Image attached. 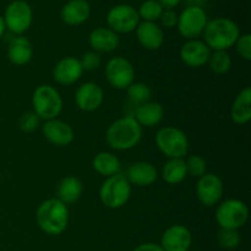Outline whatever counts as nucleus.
Returning a JSON list of instances; mask_svg holds the SVG:
<instances>
[{
    "label": "nucleus",
    "instance_id": "nucleus-8",
    "mask_svg": "<svg viewBox=\"0 0 251 251\" xmlns=\"http://www.w3.org/2000/svg\"><path fill=\"white\" fill-rule=\"evenodd\" d=\"M207 22L208 17L203 7L188 5L178 15L176 28L183 38L188 39V41L198 39L203 33V29H205Z\"/></svg>",
    "mask_w": 251,
    "mask_h": 251
},
{
    "label": "nucleus",
    "instance_id": "nucleus-27",
    "mask_svg": "<svg viewBox=\"0 0 251 251\" xmlns=\"http://www.w3.org/2000/svg\"><path fill=\"white\" fill-rule=\"evenodd\" d=\"M186 176H188V171L183 158L168 159L162 168V178L169 185L183 183Z\"/></svg>",
    "mask_w": 251,
    "mask_h": 251
},
{
    "label": "nucleus",
    "instance_id": "nucleus-23",
    "mask_svg": "<svg viewBox=\"0 0 251 251\" xmlns=\"http://www.w3.org/2000/svg\"><path fill=\"white\" fill-rule=\"evenodd\" d=\"M33 56V47L24 36H15L7 46V58L15 65H26Z\"/></svg>",
    "mask_w": 251,
    "mask_h": 251
},
{
    "label": "nucleus",
    "instance_id": "nucleus-33",
    "mask_svg": "<svg viewBox=\"0 0 251 251\" xmlns=\"http://www.w3.org/2000/svg\"><path fill=\"white\" fill-rule=\"evenodd\" d=\"M78 60H80V64L81 66H82L83 71H95L97 70L100 66V64H102L100 54L93 50L85 53Z\"/></svg>",
    "mask_w": 251,
    "mask_h": 251
},
{
    "label": "nucleus",
    "instance_id": "nucleus-28",
    "mask_svg": "<svg viewBox=\"0 0 251 251\" xmlns=\"http://www.w3.org/2000/svg\"><path fill=\"white\" fill-rule=\"evenodd\" d=\"M208 65L210 69L215 74L218 75H225L232 68V58L226 50H215L211 53L210 59H208Z\"/></svg>",
    "mask_w": 251,
    "mask_h": 251
},
{
    "label": "nucleus",
    "instance_id": "nucleus-38",
    "mask_svg": "<svg viewBox=\"0 0 251 251\" xmlns=\"http://www.w3.org/2000/svg\"><path fill=\"white\" fill-rule=\"evenodd\" d=\"M163 6V9H174L178 6L183 0H157Z\"/></svg>",
    "mask_w": 251,
    "mask_h": 251
},
{
    "label": "nucleus",
    "instance_id": "nucleus-39",
    "mask_svg": "<svg viewBox=\"0 0 251 251\" xmlns=\"http://www.w3.org/2000/svg\"><path fill=\"white\" fill-rule=\"evenodd\" d=\"M5 31H6V26H5L4 19H2V16H1V15H0V38H1V37L4 36Z\"/></svg>",
    "mask_w": 251,
    "mask_h": 251
},
{
    "label": "nucleus",
    "instance_id": "nucleus-19",
    "mask_svg": "<svg viewBox=\"0 0 251 251\" xmlns=\"http://www.w3.org/2000/svg\"><path fill=\"white\" fill-rule=\"evenodd\" d=\"M127 181L135 186H150L157 180L158 178V172H157L156 167L150 162L140 161L135 162L131 166L127 168L126 173H125Z\"/></svg>",
    "mask_w": 251,
    "mask_h": 251
},
{
    "label": "nucleus",
    "instance_id": "nucleus-35",
    "mask_svg": "<svg viewBox=\"0 0 251 251\" xmlns=\"http://www.w3.org/2000/svg\"><path fill=\"white\" fill-rule=\"evenodd\" d=\"M235 49L237 53L242 56L244 60H251V34L244 33L240 34L239 38L235 42Z\"/></svg>",
    "mask_w": 251,
    "mask_h": 251
},
{
    "label": "nucleus",
    "instance_id": "nucleus-40",
    "mask_svg": "<svg viewBox=\"0 0 251 251\" xmlns=\"http://www.w3.org/2000/svg\"><path fill=\"white\" fill-rule=\"evenodd\" d=\"M186 1H188L189 5H195V6L202 7V5L205 4L206 0H186Z\"/></svg>",
    "mask_w": 251,
    "mask_h": 251
},
{
    "label": "nucleus",
    "instance_id": "nucleus-26",
    "mask_svg": "<svg viewBox=\"0 0 251 251\" xmlns=\"http://www.w3.org/2000/svg\"><path fill=\"white\" fill-rule=\"evenodd\" d=\"M92 167L98 174L108 178V176H112L120 173L122 163H120L119 158H118L114 153L102 151L98 152V153L93 157Z\"/></svg>",
    "mask_w": 251,
    "mask_h": 251
},
{
    "label": "nucleus",
    "instance_id": "nucleus-36",
    "mask_svg": "<svg viewBox=\"0 0 251 251\" xmlns=\"http://www.w3.org/2000/svg\"><path fill=\"white\" fill-rule=\"evenodd\" d=\"M159 21L162 26L166 28H173V27H176V24H178V14L174 9H164L159 17Z\"/></svg>",
    "mask_w": 251,
    "mask_h": 251
},
{
    "label": "nucleus",
    "instance_id": "nucleus-25",
    "mask_svg": "<svg viewBox=\"0 0 251 251\" xmlns=\"http://www.w3.org/2000/svg\"><path fill=\"white\" fill-rule=\"evenodd\" d=\"M83 191L82 183L80 181V179H77L76 176H65L64 179H61V181L58 185V200H60L61 202L65 203L66 206L71 205V203H75L78 199L81 198Z\"/></svg>",
    "mask_w": 251,
    "mask_h": 251
},
{
    "label": "nucleus",
    "instance_id": "nucleus-20",
    "mask_svg": "<svg viewBox=\"0 0 251 251\" xmlns=\"http://www.w3.org/2000/svg\"><path fill=\"white\" fill-rule=\"evenodd\" d=\"M88 43L93 51L97 53H112L119 47V34L108 27H97L91 31Z\"/></svg>",
    "mask_w": 251,
    "mask_h": 251
},
{
    "label": "nucleus",
    "instance_id": "nucleus-16",
    "mask_svg": "<svg viewBox=\"0 0 251 251\" xmlns=\"http://www.w3.org/2000/svg\"><path fill=\"white\" fill-rule=\"evenodd\" d=\"M44 137L50 142L51 145L58 147H65L73 144L75 139V132L73 127L68 123L59 119L48 120L43 124L42 127Z\"/></svg>",
    "mask_w": 251,
    "mask_h": 251
},
{
    "label": "nucleus",
    "instance_id": "nucleus-29",
    "mask_svg": "<svg viewBox=\"0 0 251 251\" xmlns=\"http://www.w3.org/2000/svg\"><path fill=\"white\" fill-rule=\"evenodd\" d=\"M126 93L130 102L135 103L136 105H141L151 100L152 96L151 88L144 82H132L126 88Z\"/></svg>",
    "mask_w": 251,
    "mask_h": 251
},
{
    "label": "nucleus",
    "instance_id": "nucleus-24",
    "mask_svg": "<svg viewBox=\"0 0 251 251\" xmlns=\"http://www.w3.org/2000/svg\"><path fill=\"white\" fill-rule=\"evenodd\" d=\"M230 118L238 125H244L251 120V88L245 87L235 97L230 107Z\"/></svg>",
    "mask_w": 251,
    "mask_h": 251
},
{
    "label": "nucleus",
    "instance_id": "nucleus-32",
    "mask_svg": "<svg viewBox=\"0 0 251 251\" xmlns=\"http://www.w3.org/2000/svg\"><path fill=\"white\" fill-rule=\"evenodd\" d=\"M186 171H188V176H195V178H200L206 173L207 169V164L206 161L199 154H193L189 157L185 161Z\"/></svg>",
    "mask_w": 251,
    "mask_h": 251
},
{
    "label": "nucleus",
    "instance_id": "nucleus-4",
    "mask_svg": "<svg viewBox=\"0 0 251 251\" xmlns=\"http://www.w3.org/2000/svg\"><path fill=\"white\" fill-rule=\"evenodd\" d=\"M132 186L123 173L108 176L100 188V202L108 208L118 210L126 205L131 196Z\"/></svg>",
    "mask_w": 251,
    "mask_h": 251
},
{
    "label": "nucleus",
    "instance_id": "nucleus-18",
    "mask_svg": "<svg viewBox=\"0 0 251 251\" xmlns=\"http://www.w3.org/2000/svg\"><path fill=\"white\" fill-rule=\"evenodd\" d=\"M139 43L147 50H158L164 43V33L157 22L140 21L135 29Z\"/></svg>",
    "mask_w": 251,
    "mask_h": 251
},
{
    "label": "nucleus",
    "instance_id": "nucleus-37",
    "mask_svg": "<svg viewBox=\"0 0 251 251\" xmlns=\"http://www.w3.org/2000/svg\"><path fill=\"white\" fill-rule=\"evenodd\" d=\"M132 251H164L159 244L154 243H144V244L137 245Z\"/></svg>",
    "mask_w": 251,
    "mask_h": 251
},
{
    "label": "nucleus",
    "instance_id": "nucleus-13",
    "mask_svg": "<svg viewBox=\"0 0 251 251\" xmlns=\"http://www.w3.org/2000/svg\"><path fill=\"white\" fill-rule=\"evenodd\" d=\"M164 251H189L193 245V234L183 225H173L162 234L161 244Z\"/></svg>",
    "mask_w": 251,
    "mask_h": 251
},
{
    "label": "nucleus",
    "instance_id": "nucleus-3",
    "mask_svg": "<svg viewBox=\"0 0 251 251\" xmlns=\"http://www.w3.org/2000/svg\"><path fill=\"white\" fill-rule=\"evenodd\" d=\"M205 43L212 51L232 48L240 36L237 22L228 17H217L207 22L202 33Z\"/></svg>",
    "mask_w": 251,
    "mask_h": 251
},
{
    "label": "nucleus",
    "instance_id": "nucleus-21",
    "mask_svg": "<svg viewBox=\"0 0 251 251\" xmlns=\"http://www.w3.org/2000/svg\"><path fill=\"white\" fill-rule=\"evenodd\" d=\"M91 15V6L87 0H70L63 6L60 17L68 26H80L85 24Z\"/></svg>",
    "mask_w": 251,
    "mask_h": 251
},
{
    "label": "nucleus",
    "instance_id": "nucleus-15",
    "mask_svg": "<svg viewBox=\"0 0 251 251\" xmlns=\"http://www.w3.org/2000/svg\"><path fill=\"white\" fill-rule=\"evenodd\" d=\"M211 53L212 50L205 42L200 39H190L181 46L179 55L181 61L189 68H201L208 63Z\"/></svg>",
    "mask_w": 251,
    "mask_h": 251
},
{
    "label": "nucleus",
    "instance_id": "nucleus-1",
    "mask_svg": "<svg viewBox=\"0 0 251 251\" xmlns=\"http://www.w3.org/2000/svg\"><path fill=\"white\" fill-rule=\"evenodd\" d=\"M142 139V127L132 115H126L108 126L105 141L114 151H129L140 144Z\"/></svg>",
    "mask_w": 251,
    "mask_h": 251
},
{
    "label": "nucleus",
    "instance_id": "nucleus-6",
    "mask_svg": "<svg viewBox=\"0 0 251 251\" xmlns=\"http://www.w3.org/2000/svg\"><path fill=\"white\" fill-rule=\"evenodd\" d=\"M157 149L168 159L183 158L188 154L189 139L183 130L176 126H164L154 136Z\"/></svg>",
    "mask_w": 251,
    "mask_h": 251
},
{
    "label": "nucleus",
    "instance_id": "nucleus-17",
    "mask_svg": "<svg viewBox=\"0 0 251 251\" xmlns=\"http://www.w3.org/2000/svg\"><path fill=\"white\" fill-rule=\"evenodd\" d=\"M83 70L80 60L74 56L60 59L53 69V78L59 85L69 86L77 82L82 76Z\"/></svg>",
    "mask_w": 251,
    "mask_h": 251
},
{
    "label": "nucleus",
    "instance_id": "nucleus-9",
    "mask_svg": "<svg viewBox=\"0 0 251 251\" xmlns=\"http://www.w3.org/2000/svg\"><path fill=\"white\" fill-rule=\"evenodd\" d=\"M2 19L6 29L15 36H22L31 27L33 11L31 5L25 0H14L6 6Z\"/></svg>",
    "mask_w": 251,
    "mask_h": 251
},
{
    "label": "nucleus",
    "instance_id": "nucleus-7",
    "mask_svg": "<svg viewBox=\"0 0 251 251\" xmlns=\"http://www.w3.org/2000/svg\"><path fill=\"white\" fill-rule=\"evenodd\" d=\"M249 220L247 203L238 199H229L218 205L216 210V222L221 229L239 230Z\"/></svg>",
    "mask_w": 251,
    "mask_h": 251
},
{
    "label": "nucleus",
    "instance_id": "nucleus-2",
    "mask_svg": "<svg viewBox=\"0 0 251 251\" xmlns=\"http://www.w3.org/2000/svg\"><path fill=\"white\" fill-rule=\"evenodd\" d=\"M36 222L48 235H60L69 225V208L58 199H48L38 206Z\"/></svg>",
    "mask_w": 251,
    "mask_h": 251
},
{
    "label": "nucleus",
    "instance_id": "nucleus-11",
    "mask_svg": "<svg viewBox=\"0 0 251 251\" xmlns=\"http://www.w3.org/2000/svg\"><path fill=\"white\" fill-rule=\"evenodd\" d=\"M108 83L117 90H126L135 82L134 65L123 56H114L107 63L104 69Z\"/></svg>",
    "mask_w": 251,
    "mask_h": 251
},
{
    "label": "nucleus",
    "instance_id": "nucleus-31",
    "mask_svg": "<svg viewBox=\"0 0 251 251\" xmlns=\"http://www.w3.org/2000/svg\"><path fill=\"white\" fill-rule=\"evenodd\" d=\"M218 244L227 250H234L240 244V234L235 229H221L217 235Z\"/></svg>",
    "mask_w": 251,
    "mask_h": 251
},
{
    "label": "nucleus",
    "instance_id": "nucleus-10",
    "mask_svg": "<svg viewBox=\"0 0 251 251\" xmlns=\"http://www.w3.org/2000/svg\"><path fill=\"white\" fill-rule=\"evenodd\" d=\"M140 21L141 20L137 14V9L129 4L115 5L107 14L108 28L117 34L131 33L139 26Z\"/></svg>",
    "mask_w": 251,
    "mask_h": 251
},
{
    "label": "nucleus",
    "instance_id": "nucleus-12",
    "mask_svg": "<svg viewBox=\"0 0 251 251\" xmlns=\"http://www.w3.org/2000/svg\"><path fill=\"white\" fill-rule=\"evenodd\" d=\"M223 181L217 174L205 173L196 184V198L201 205L212 207L221 202L223 196Z\"/></svg>",
    "mask_w": 251,
    "mask_h": 251
},
{
    "label": "nucleus",
    "instance_id": "nucleus-5",
    "mask_svg": "<svg viewBox=\"0 0 251 251\" xmlns=\"http://www.w3.org/2000/svg\"><path fill=\"white\" fill-rule=\"evenodd\" d=\"M32 107L39 119L48 122L59 117L63 110V98L55 87L41 85L34 90L32 96Z\"/></svg>",
    "mask_w": 251,
    "mask_h": 251
},
{
    "label": "nucleus",
    "instance_id": "nucleus-30",
    "mask_svg": "<svg viewBox=\"0 0 251 251\" xmlns=\"http://www.w3.org/2000/svg\"><path fill=\"white\" fill-rule=\"evenodd\" d=\"M163 10V6L157 0H146L140 5V7L137 9V14L142 21L156 22L159 20Z\"/></svg>",
    "mask_w": 251,
    "mask_h": 251
},
{
    "label": "nucleus",
    "instance_id": "nucleus-14",
    "mask_svg": "<svg viewBox=\"0 0 251 251\" xmlns=\"http://www.w3.org/2000/svg\"><path fill=\"white\" fill-rule=\"evenodd\" d=\"M104 100V91L98 83L85 82L76 90L75 103L77 108L82 112H95Z\"/></svg>",
    "mask_w": 251,
    "mask_h": 251
},
{
    "label": "nucleus",
    "instance_id": "nucleus-34",
    "mask_svg": "<svg viewBox=\"0 0 251 251\" xmlns=\"http://www.w3.org/2000/svg\"><path fill=\"white\" fill-rule=\"evenodd\" d=\"M39 119L37 117V114L34 112H27L25 114H22V117L20 118L19 126L21 129V131L24 132H33L36 131L37 127L39 126Z\"/></svg>",
    "mask_w": 251,
    "mask_h": 251
},
{
    "label": "nucleus",
    "instance_id": "nucleus-22",
    "mask_svg": "<svg viewBox=\"0 0 251 251\" xmlns=\"http://www.w3.org/2000/svg\"><path fill=\"white\" fill-rule=\"evenodd\" d=\"M140 126L152 127L158 125L163 120L164 109L163 105L154 100H149L141 105H137L135 114L132 115Z\"/></svg>",
    "mask_w": 251,
    "mask_h": 251
}]
</instances>
